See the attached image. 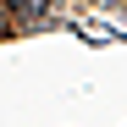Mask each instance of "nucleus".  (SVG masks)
<instances>
[{
	"label": "nucleus",
	"mask_w": 127,
	"mask_h": 127,
	"mask_svg": "<svg viewBox=\"0 0 127 127\" xmlns=\"http://www.w3.org/2000/svg\"><path fill=\"white\" fill-rule=\"evenodd\" d=\"M6 6H11L17 17H39V11H44V0H6Z\"/></svg>",
	"instance_id": "nucleus-1"
}]
</instances>
